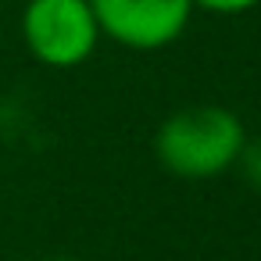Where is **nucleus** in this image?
Listing matches in <instances>:
<instances>
[{"instance_id": "nucleus-4", "label": "nucleus", "mask_w": 261, "mask_h": 261, "mask_svg": "<svg viewBox=\"0 0 261 261\" xmlns=\"http://www.w3.org/2000/svg\"><path fill=\"white\" fill-rule=\"evenodd\" d=\"M236 165H240L243 179L250 182V190H257V193H261V136L243 143V150H240Z\"/></svg>"}, {"instance_id": "nucleus-6", "label": "nucleus", "mask_w": 261, "mask_h": 261, "mask_svg": "<svg viewBox=\"0 0 261 261\" xmlns=\"http://www.w3.org/2000/svg\"><path fill=\"white\" fill-rule=\"evenodd\" d=\"M43 261H83V257H68V254H58V257H43Z\"/></svg>"}, {"instance_id": "nucleus-2", "label": "nucleus", "mask_w": 261, "mask_h": 261, "mask_svg": "<svg viewBox=\"0 0 261 261\" xmlns=\"http://www.w3.org/2000/svg\"><path fill=\"white\" fill-rule=\"evenodd\" d=\"M25 50L47 68H79L100 43V25L90 0H25Z\"/></svg>"}, {"instance_id": "nucleus-3", "label": "nucleus", "mask_w": 261, "mask_h": 261, "mask_svg": "<svg viewBox=\"0 0 261 261\" xmlns=\"http://www.w3.org/2000/svg\"><path fill=\"white\" fill-rule=\"evenodd\" d=\"M100 36L129 50L172 47L193 15L190 0H90Z\"/></svg>"}, {"instance_id": "nucleus-5", "label": "nucleus", "mask_w": 261, "mask_h": 261, "mask_svg": "<svg viewBox=\"0 0 261 261\" xmlns=\"http://www.w3.org/2000/svg\"><path fill=\"white\" fill-rule=\"evenodd\" d=\"M193 4V11H211V15H247V11H254L261 0H190Z\"/></svg>"}, {"instance_id": "nucleus-1", "label": "nucleus", "mask_w": 261, "mask_h": 261, "mask_svg": "<svg viewBox=\"0 0 261 261\" xmlns=\"http://www.w3.org/2000/svg\"><path fill=\"white\" fill-rule=\"evenodd\" d=\"M247 143L240 115L218 104H197L168 115L158 125L154 154L179 179H215L229 172Z\"/></svg>"}]
</instances>
